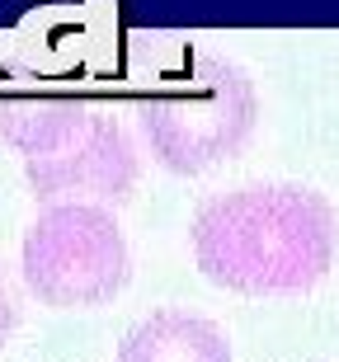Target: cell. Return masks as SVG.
<instances>
[{
	"label": "cell",
	"instance_id": "cell-1",
	"mask_svg": "<svg viewBox=\"0 0 339 362\" xmlns=\"http://www.w3.org/2000/svg\"><path fill=\"white\" fill-rule=\"evenodd\" d=\"M189 240L212 287L297 296L330 273L339 221L326 193L306 184H241L193 212Z\"/></svg>",
	"mask_w": 339,
	"mask_h": 362
},
{
	"label": "cell",
	"instance_id": "cell-2",
	"mask_svg": "<svg viewBox=\"0 0 339 362\" xmlns=\"http://www.w3.org/2000/svg\"><path fill=\"white\" fill-rule=\"evenodd\" d=\"M0 141L19 156L28 188L47 207H118L142 175L132 132L85 99H0Z\"/></svg>",
	"mask_w": 339,
	"mask_h": 362
},
{
	"label": "cell",
	"instance_id": "cell-3",
	"mask_svg": "<svg viewBox=\"0 0 339 362\" xmlns=\"http://www.w3.org/2000/svg\"><path fill=\"white\" fill-rule=\"evenodd\" d=\"M132 118L151 156L170 175H203L241 156L255 132L259 99L250 76L231 57L184 42V71L179 76L161 71V90L142 94L132 104Z\"/></svg>",
	"mask_w": 339,
	"mask_h": 362
},
{
	"label": "cell",
	"instance_id": "cell-4",
	"mask_svg": "<svg viewBox=\"0 0 339 362\" xmlns=\"http://www.w3.org/2000/svg\"><path fill=\"white\" fill-rule=\"evenodd\" d=\"M24 287L52 310L104 306L127 287L132 255L113 207L99 202H57L33 216L19 245Z\"/></svg>",
	"mask_w": 339,
	"mask_h": 362
},
{
	"label": "cell",
	"instance_id": "cell-5",
	"mask_svg": "<svg viewBox=\"0 0 339 362\" xmlns=\"http://www.w3.org/2000/svg\"><path fill=\"white\" fill-rule=\"evenodd\" d=\"M118 362H231V339L222 325L193 310H151L118 344Z\"/></svg>",
	"mask_w": 339,
	"mask_h": 362
},
{
	"label": "cell",
	"instance_id": "cell-6",
	"mask_svg": "<svg viewBox=\"0 0 339 362\" xmlns=\"http://www.w3.org/2000/svg\"><path fill=\"white\" fill-rule=\"evenodd\" d=\"M14 325H19V296H14V282L5 273V264H0V349L14 334Z\"/></svg>",
	"mask_w": 339,
	"mask_h": 362
}]
</instances>
